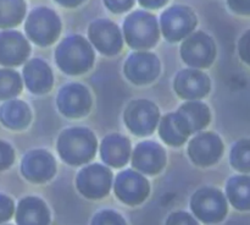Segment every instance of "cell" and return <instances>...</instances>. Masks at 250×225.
<instances>
[{"mask_svg": "<svg viewBox=\"0 0 250 225\" xmlns=\"http://www.w3.org/2000/svg\"><path fill=\"white\" fill-rule=\"evenodd\" d=\"M58 151L61 158L71 165L88 163L95 156L97 138L87 129H68L59 137Z\"/></svg>", "mask_w": 250, "mask_h": 225, "instance_id": "6da1fadb", "label": "cell"}, {"mask_svg": "<svg viewBox=\"0 0 250 225\" xmlns=\"http://www.w3.org/2000/svg\"><path fill=\"white\" fill-rule=\"evenodd\" d=\"M55 59L63 72L68 75H81L92 68L94 53L83 37L71 36L58 46Z\"/></svg>", "mask_w": 250, "mask_h": 225, "instance_id": "7a4b0ae2", "label": "cell"}, {"mask_svg": "<svg viewBox=\"0 0 250 225\" xmlns=\"http://www.w3.org/2000/svg\"><path fill=\"white\" fill-rule=\"evenodd\" d=\"M124 31L126 42L134 49L150 48L159 38L155 17L144 11L129 15L124 23Z\"/></svg>", "mask_w": 250, "mask_h": 225, "instance_id": "3957f363", "label": "cell"}, {"mask_svg": "<svg viewBox=\"0 0 250 225\" xmlns=\"http://www.w3.org/2000/svg\"><path fill=\"white\" fill-rule=\"evenodd\" d=\"M61 24L58 15L46 7H38L29 14L26 22L27 36L39 45H49L58 38Z\"/></svg>", "mask_w": 250, "mask_h": 225, "instance_id": "277c9868", "label": "cell"}, {"mask_svg": "<svg viewBox=\"0 0 250 225\" xmlns=\"http://www.w3.org/2000/svg\"><path fill=\"white\" fill-rule=\"evenodd\" d=\"M193 213L204 223H217L225 218L227 204L219 190L205 187L193 195L190 202Z\"/></svg>", "mask_w": 250, "mask_h": 225, "instance_id": "5b68a950", "label": "cell"}, {"mask_svg": "<svg viewBox=\"0 0 250 225\" xmlns=\"http://www.w3.org/2000/svg\"><path fill=\"white\" fill-rule=\"evenodd\" d=\"M111 180V171L106 166L92 164L80 171L77 176V188L85 197L97 200L109 193Z\"/></svg>", "mask_w": 250, "mask_h": 225, "instance_id": "8992f818", "label": "cell"}, {"mask_svg": "<svg viewBox=\"0 0 250 225\" xmlns=\"http://www.w3.org/2000/svg\"><path fill=\"white\" fill-rule=\"evenodd\" d=\"M159 120V110L149 100H134L125 112V122L133 134L138 136L150 135Z\"/></svg>", "mask_w": 250, "mask_h": 225, "instance_id": "52a82bcc", "label": "cell"}, {"mask_svg": "<svg viewBox=\"0 0 250 225\" xmlns=\"http://www.w3.org/2000/svg\"><path fill=\"white\" fill-rule=\"evenodd\" d=\"M197 23L195 15L189 7L173 6L161 15V27L166 39L177 42L193 31Z\"/></svg>", "mask_w": 250, "mask_h": 225, "instance_id": "ba28073f", "label": "cell"}, {"mask_svg": "<svg viewBox=\"0 0 250 225\" xmlns=\"http://www.w3.org/2000/svg\"><path fill=\"white\" fill-rule=\"evenodd\" d=\"M182 58L193 68H208L215 58V45L212 39L203 32L188 37L181 48Z\"/></svg>", "mask_w": 250, "mask_h": 225, "instance_id": "9c48e42d", "label": "cell"}, {"mask_svg": "<svg viewBox=\"0 0 250 225\" xmlns=\"http://www.w3.org/2000/svg\"><path fill=\"white\" fill-rule=\"evenodd\" d=\"M115 193L127 204H139L149 195V183L141 174L132 170L120 173L115 180Z\"/></svg>", "mask_w": 250, "mask_h": 225, "instance_id": "30bf717a", "label": "cell"}, {"mask_svg": "<svg viewBox=\"0 0 250 225\" xmlns=\"http://www.w3.org/2000/svg\"><path fill=\"white\" fill-rule=\"evenodd\" d=\"M92 104L87 88L78 83H71L60 90L58 107L68 117H81L88 114Z\"/></svg>", "mask_w": 250, "mask_h": 225, "instance_id": "8fae6325", "label": "cell"}, {"mask_svg": "<svg viewBox=\"0 0 250 225\" xmlns=\"http://www.w3.org/2000/svg\"><path fill=\"white\" fill-rule=\"evenodd\" d=\"M125 75L136 85H146L158 77L160 63L154 54H132L125 64Z\"/></svg>", "mask_w": 250, "mask_h": 225, "instance_id": "7c38bea8", "label": "cell"}, {"mask_svg": "<svg viewBox=\"0 0 250 225\" xmlns=\"http://www.w3.org/2000/svg\"><path fill=\"white\" fill-rule=\"evenodd\" d=\"M22 174L27 180L32 182H45L50 180L56 173L55 160L49 152L32 151L22 159Z\"/></svg>", "mask_w": 250, "mask_h": 225, "instance_id": "4fadbf2b", "label": "cell"}, {"mask_svg": "<svg viewBox=\"0 0 250 225\" xmlns=\"http://www.w3.org/2000/svg\"><path fill=\"white\" fill-rule=\"evenodd\" d=\"M89 38L95 48L103 54L114 55L122 46V38L119 28L109 20H98L89 27Z\"/></svg>", "mask_w": 250, "mask_h": 225, "instance_id": "5bb4252c", "label": "cell"}, {"mask_svg": "<svg viewBox=\"0 0 250 225\" xmlns=\"http://www.w3.org/2000/svg\"><path fill=\"white\" fill-rule=\"evenodd\" d=\"M222 149L224 147L220 138L211 132H205L195 136L188 147L190 159L202 166L216 163L221 157Z\"/></svg>", "mask_w": 250, "mask_h": 225, "instance_id": "9a60e30c", "label": "cell"}, {"mask_svg": "<svg viewBox=\"0 0 250 225\" xmlns=\"http://www.w3.org/2000/svg\"><path fill=\"white\" fill-rule=\"evenodd\" d=\"M29 54V44L20 32L5 31L0 33V64L19 66Z\"/></svg>", "mask_w": 250, "mask_h": 225, "instance_id": "2e32d148", "label": "cell"}, {"mask_svg": "<svg viewBox=\"0 0 250 225\" xmlns=\"http://www.w3.org/2000/svg\"><path fill=\"white\" fill-rule=\"evenodd\" d=\"M165 151L154 142H142L136 147L132 164L138 171L144 174H158L165 165Z\"/></svg>", "mask_w": 250, "mask_h": 225, "instance_id": "e0dca14e", "label": "cell"}, {"mask_svg": "<svg viewBox=\"0 0 250 225\" xmlns=\"http://www.w3.org/2000/svg\"><path fill=\"white\" fill-rule=\"evenodd\" d=\"M175 90L180 97L186 99H198L208 94L210 80L205 73L198 70H183L175 80Z\"/></svg>", "mask_w": 250, "mask_h": 225, "instance_id": "ac0fdd59", "label": "cell"}, {"mask_svg": "<svg viewBox=\"0 0 250 225\" xmlns=\"http://www.w3.org/2000/svg\"><path fill=\"white\" fill-rule=\"evenodd\" d=\"M23 75L28 90L36 94L46 93L53 86V73L50 68L39 59H33L27 63L23 68Z\"/></svg>", "mask_w": 250, "mask_h": 225, "instance_id": "d6986e66", "label": "cell"}, {"mask_svg": "<svg viewBox=\"0 0 250 225\" xmlns=\"http://www.w3.org/2000/svg\"><path fill=\"white\" fill-rule=\"evenodd\" d=\"M49 220L48 207L39 198L26 197L17 205V225H49Z\"/></svg>", "mask_w": 250, "mask_h": 225, "instance_id": "ffe728a7", "label": "cell"}, {"mask_svg": "<svg viewBox=\"0 0 250 225\" xmlns=\"http://www.w3.org/2000/svg\"><path fill=\"white\" fill-rule=\"evenodd\" d=\"M102 158L109 165L120 168L127 163L131 153V144L129 141L120 135H110L103 139Z\"/></svg>", "mask_w": 250, "mask_h": 225, "instance_id": "44dd1931", "label": "cell"}, {"mask_svg": "<svg viewBox=\"0 0 250 225\" xmlns=\"http://www.w3.org/2000/svg\"><path fill=\"white\" fill-rule=\"evenodd\" d=\"M0 121L12 130H21L28 126L31 112L26 103L21 100H10L0 108Z\"/></svg>", "mask_w": 250, "mask_h": 225, "instance_id": "7402d4cb", "label": "cell"}, {"mask_svg": "<svg viewBox=\"0 0 250 225\" xmlns=\"http://www.w3.org/2000/svg\"><path fill=\"white\" fill-rule=\"evenodd\" d=\"M187 126L178 112L167 114L160 124V136L171 146H181L189 136Z\"/></svg>", "mask_w": 250, "mask_h": 225, "instance_id": "603a6c76", "label": "cell"}, {"mask_svg": "<svg viewBox=\"0 0 250 225\" xmlns=\"http://www.w3.org/2000/svg\"><path fill=\"white\" fill-rule=\"evenodd\" d=\"M178 114L185 121L189 134L204 129L210 121L209 108L199 102H189L178 109Z\"/></svg>", "mask_w": 250, "mask_h": 225, "instance_id": "cb8c5ba5", "label": "cell"}, {"mask_svg": "<svg viewBox=\"0 0 250 225\" xmlns=\"http://www.w3.org/2000/svg\"><path fill=\"white\" fill-rule=\"evenodd\" d=\"M227 196L237 209H250V178L248 176L232 178L227 185Z\"/></svg>", "mask_w": 250, "mask_h": 225, "instance_id": "d4e9b609", "label": "cell"}, {"mask_svg": "<svg viewBox=\"0 0 250 225\" xmlns=\"http://www.w3.org/2000/svg\"><path fill=\"white\" fill-rule=\"evenodd\" d=\"M26 12L23 0H0V28L15 27Z\"/></svg>", "mask_w": 250, "mask_h": 225, "instance_id": "484cf974", "label": "cell"}, {"mask_svg": "<svg viewBox=\"0 0 250 225\" xmlns=\"http://www.w3.org/2000/svg\"><path fill=\"white\" fill-rule=\"evenodd\" d=\"M22 90L21 77L9 68L0 70V99H9L19 94Z\"/></svg>", "mask_w": 250, "mask_h": 225, "instance_id": "4316f807", "label": "cell"}, {"mask_svg": "<svg viewBox=\"0 0 250 225\" xmlns=\"http://www.w3.org/2000/svg\"><path fill=\"white\" fill-rule=\"evenodd\" d=\"M232 165L241 171H250V142L242 141L234 146L231 153Z\"/></svg>", "mask_w": 250, "mask_h": 225, "instance_id": "83f0119b", "label": "cell"}, {"mask_svg": "<svg viewBox=\"0 0 250 225\" xmlns=\"http://www.w3.org/2000/svg\"><path fill=\"white\" fill-rule=\"evenodd\" d=\"M92 225H126L124 218L112 210H102L93 218Z\"/></svg>", "mask_w": 250, "mask_h": 225, "instance_id": "f1b7e54d", "label": "cell"}, {"mask_svg": "<svg viewBox=\"0 0 250 225\" xmlns=\"http://www.w3.org/2000/svg\"><path fill=\"white\" fill-rule=\"evenodd\" d=\"M15 153L12 147L6 142L0 141V171L5 170L14 163Z\"/></svg>", "mask_w": 250, "mask_h": 225, "instance_id": "f546056e", "label": "cell"}, {"mask_svg": "<svg viewBox=\"0 0 250 225\" xmlns=\"http://www.w3.org/2000/svg\"><path fill=\"white\" fill-rule=\"evenodd\" d=\"M14 202L10 197L0 195V224L7 222L14 213Z\"/></svg>", "mask_w": 250, "mask_h": 225, "instance_id": "4dcf8cb0", "label": "cell"}, {"mask_svg": "<svg viewBox=\"0 0 250 225\" xmlns=\"http://www.w3.org/2000/svg\"><path fill=\"white\" fill-rule=\"evenodd\" d=\"M166 225H198V223L188 213L176 212L168 217Z\"/></svg>", "mask_w": 250, "mask_h": 225, "instance_id": "1f68e13d", "label": "cell"}, {"mask_svg": "<svg viewBox=\"0 0 250 225\" xmlns=\"http://www.w3.org/2000/svg\"><path fill=\"white\" fill-rule=\"evenodd\" d=\"M104 1L112 12H124L133 5L134 0H104Z\"/></svg>", "mask_w": 250, "mask_h": 225, "instance_id": "d6a6232c", "label": "cell"}, {"mask_svg": "<svg viewBox=\"0 0 250 225\" xmlns=\"http://www.w3.org/2000/svg\"><path fill=\"white\" fill-rule=\"evenodd\" d=\"M232 9L239 14H250V0H229Z\"/></svg>", "mask_w": 250, "mask_h": 225, "instance_id": "836d02e7", "label": "cell"}, {"mask_svg": "<svg viewBox=\"0 0 250 225\" xmlns=\"http://www.w3.org/2000/svg\"><path fill=\"white\" fill-rule=\"evenodd\" d=\"M167 0H139L143 6L149 7V9H156V7L163 6Z\"/></svg>", "mask_w": 250, "mask_h": 225, "instance_id": "e575fe53", "label": "cell"}, {"mask_svg": "<svg viewBox=\"0 0 250 225\" xmlns=\"http://www.w3.org/2000/svg\"><path fill=\"white\" fill-rule=\"evenodd\" d=\"M59 4L63 5V6H68V7H73V6H77L80 5L83 0H56Z\"/></svg>", "mask_w": 250, "mask_h": 225, "instance_id": "d590c367", "label": "cell"}]
</instances>
